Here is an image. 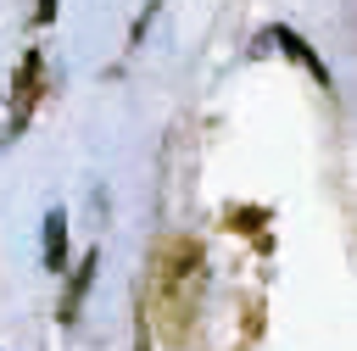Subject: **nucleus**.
Instances as JSON below:
<instances>
[{"instance_id": "1", "label": "nucleus", "mask_w": 357, "mask_h": 351, "mask_svg": "<svg viewBox=\"0 0 357 351\" xmlns=\"http://www.w3.org/2000/svg\"><path fill=\"white\" fill-rule=\"evenodd\" d=\"M39 84H45V61H39V50H28V56H22V72H17V84H11V128L28 123V111H33V100H39Z\"/></svg>"}, {"instance_id": "2", "label": "nucleus", "mask_w": 357, "mask_h": 351, "mask_svg": "<svg viewBox=\"0 0 357 351\" xmlns=\"http://www.w3.org/2000/svg\"><path fill=\"white\" fill-rule=\"evenodd\" d=\"M45 267H50V273L67 267V217H61V212L45 217Z\"/></svg>"}, {"instance_id": "3", "label": "nucleus", "mask_w": 357, "mask_h": 351, "mask_svg": "<svg viewBox=\"0 0 357 351\" xmlns=\"http://www.w3.org/2000/svg\"><path fill=\"white\" fill-rule=\"evenodd\" d=\"M95 262H100L95 251L78 262V273H73V284H67V301H61V323H73V318H78V306H84V295H89V279H95Z\"/></svg>"}, {"instance_id": "4", "label": "nucleus", "mask_w": 357, "mask_h": 351, "mask_svg": "<svg viewBox=\"0 0 357 351\" xmlns=\"http://www.w3.org/2000/svg\"><path fill=\"white\" fill-rule=\"evenodd\" d=\"M273 39H279V45H284V50H290V56H296V61H301V67H307V72H312L318 84H329V67H324V61L312 56V45H307L301 33H290V28H273Z\"/></svg>"}, {"instance_id": "5", "label": "nucleus", "mask_w": 357, "mask_h": 351, "mask_svg": "<svg viewBox=\"0 0 357 351\" xmlns=\"http://www.w3.org/2000/svg\"><path fill=\"white\" fill-rule=\"evenodd\" d=\"M33 22H39V28H50V22H56V0H39V11H33Z\"/></svg>"}, {"instance_id": "6", "label": "nucleus", "mask_w": 357, "mask_h": 351, "mask_svg": "<svg viewBox=\"0 0 357 351\" xmlns=\"http://www.w3.org/2000/svg\"><path fill=\"white\" fill-rule=\"evenodd\" d=\"M139 351H151V345H139Z\"/></svg>"}]
</instances>
